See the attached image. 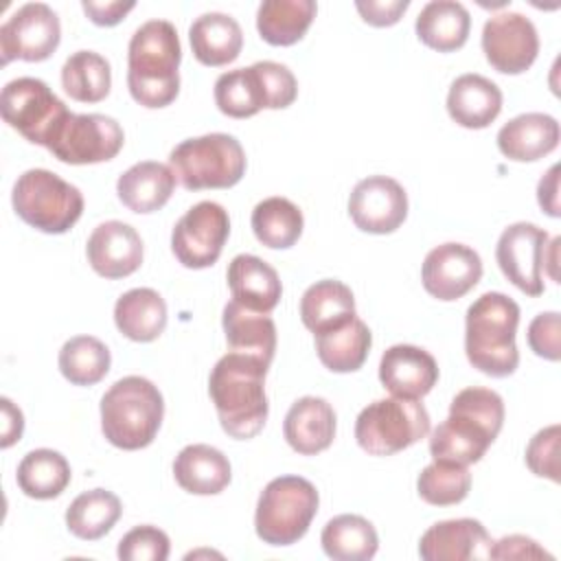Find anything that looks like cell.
Here are the masks:
<instances>
[{
    "instance_id": "obj_1",
    "label": "cell",
    "mask_w": 561,
    "mask_h": 561,
    "mask_svg": "<svg viewBox=\"0 0 561 561\" xmlns=\"http://www.w3.org/2000/svg\"><path fill=\"white\" fill-rule=\"evenodd\" d=\"M502 423L504 401L495 390L465 388L451 399L447 419L432 430L430 454L434 460L469 467L486 454Z\"/></svg>"
},
{
    "instance_id": "obj_2",
    "label": "cell",
    "mask_w": 561,
    "mask_h": 561,
    "mask_svg": "<svg viewBox=\"0 0 561 561\" xmlns=\"http://www.w3.org/2000/svg\"><path fill=\"white\" fill-rule=\"evenodd\" d=\"M267 368L270 364L234 351L219 357L213 366L208 394L228 436L248 440L263 430L270 410L265 394Z\"/></svg>"
},
{
    "instance_id": "obj_3",
    "label": "cell",
    "mask_w": 561,
    "mask_h": 561,
    "mask_svg": "<svg viewBox=\"0 0 561 561\" xmlns=\"http://www.w3.org/2000/svg\"><path fill=\"white\" fill-rule=\"evenodd\" d=\"M182 48L169 20L140 24L127 46V88L136 103L149 110L167 107L180 92Z\"/></svg>"
},
{
    "instance_id": "obj_4",
    "label": "cell",
    "mask_w": 561,
    "mask_h": 561,
    "mask_svg": "<svg viewBox=\"0 0 561 561\" xmlns=\"http://www.w3.org/2000/svg\"><path fill=\"white\" fill-rule=\"evenodd\" d=\"M519 305L502 294L486 291L476 298L465 316V353L473 368L489 377H508L519 364L515 333Z\"/></svg>"
},
{
    "instance_id": "obj_5",
    "label": "cell",
    "mask_w": 561,
    "mask_h": 561,
    "mask_svg": "<svg viewBox=\"0 0 561 561\" xmlns=\"http://www.w3.org/2000/svg\"><path fill=\"white\" fill-rule=\"evenodd\" d=\"M164 416V399L147 377L127 375L101 399L103 436L118 449L134 451L153 443Z\"/></svg>"
},
{
    "instance_id": "obj_6",
    "label": "cell",
    "mask_w": 561,
    "mask_h": 561,
    "mask_svg": "<svg viewBox=\"0 0 561 561\" xmlns=\"http://www.w3.org/2000/svg\"><path fill=\"white\" fill-rule=\"evenodd\" d=\"M169 167L186 191L230 188L245 173V151L234 136L215 131L175 145Z\"/></svg>"
},
{
    "instance_id": "obj_7",
    "label": "cell",
    "mask_w": 561,
    "mask_h": 561,
    "mask_svg": "<svg viewBox=\"0 0 561 561\" xmlns=\"http://www.w3.org/2000/svg\"><path fill=\"white\" fill-rule=\"evenodd\" d=\"M318 504L320 495L307 478H274L259 495L254 530L270 546H291L307 535Z\"/></svg>"
},
{
    "instance_id": "obj_8",
    "label": "cell",
    "mask_w": 561,
    "mask_h": 561,
    "mask_svg": "<svg viewBox=\"0 0 561 561\" xmlns=\"http://www.w3.org/2000/svg\"><path fill=\"white\" fill-rule=\"evenodd\" d=\"M15 215L46 234L68 232L83 213L81 191L48 169L24 171L11 193Z\"/></svg>"
},
{
    "instance_id": "obj_9",
    "label": "cell",
    "mask_w": 561,
    "mask_h": 561,
    "mask_svg": "<svg viewBox=\"0 0 561 561\" xmlns=\"http://www.w3.org/2000/svg\"><path fill=\"white\" fill-rule=\"evenodd\" d=\"M427 434L430 414L419 399H377L355 421V440L370 456H392Z\"/></svg>"
},
{
    "instance_id": "obj_10",
    "label": "cell",
    "mask_w": 561,
    "mask_h": 561,
    "mask_svg": "<svg viewBox=\"0 0 561 561\" xmlns=\"http://www.w3.org/2000/svg\"><path fill=\"white\" fill-rule=\"evenodd\" d=\"M0 114L28 142L48 149L72 112L42 79L18 77L2 88Z\"/></svg>"
},
{
    "instance_id": "obj_11",
    "label": "cell",
    "mask_w": 561,
    "mask_h": 561,
    "mask_svg": "<svg viewBox=\"0 0 561 561\" xmlns=\"http://www.w3.org/2000/svg\"><path fill=\"white\" fill-rule=\"evenodd\" d=\"M230 234V219L221 204L199 202L191 206L173 226L171 252L188 270L210 267Z\"/></svg>"
},
{
    "instance_id": "obj_12",
    "label": "cell",
    "mask_w": 561,
    "mask_h": 561,
    "mask_svg": "<svg viewBox=\"0 0 561 561\" xmlns=\"http://www.w3.org/2000/svg\"><path fill=\"white\" fill-rule=\"evenodd\" d=\"M123 127L105 114H70L48 151L66 164H96L123 149Z\"/></svg>"
},
{
    "instance_id": "obj_13",
    "label": "cell",
    "mask_w": 561,
    "mask_h": 561,
    "mask_svg": "<svg viewBox=\"0 0 561 561\" xmlns=\"http://www.w3.org/2000/svg\"><path fill=\"white\" fill-rule=\"evenodd\" d=\"M61 39V24L57 13L44 2H26L13 11L0 26L2 64L13 59L44 61Z\"/></svg>"
},
{
    "instance_id": "obj_14",
    "label": "cell",
    "mask_w": 561,
    "mask_h": 561,
    "mask_svg": "<svg viewBox=\"0 0 561 561\" xmlns=\"http://www.w3.org/2000/svg\"><path fill=\"white\" fill-rule=\"evenodd\" d=\"M482 50L497 72L522 75L537 59L539 35L524 13L502 11L484 22Z\"/></svg>"
},
{
    "instance_id": "obj_15",
    "label": "cell",
    "mask_w": 561,
    "mask_h": 561,
    "mask_svg": "<svg viewBox=\"0 0 561 561\" xmlns=\"http://www.w3.org/2000/svg\"><path fill=\"white\" fill-rule=\"evenodd\" d=\"M548 232L535 224L517 221L502 230L495 261L502 274L526 296L543 294V252Z\"/></svg>"
},
{
    "instance_id": "obj_16",
    "label": "cell",
    "mask_w": 561,
    "mask_h": 561,
    "mask_svg": "<svg viewBox=\"0 0 561 561\" xmlns=\"http://www.w3.org/2000/svg\"><path fill=\"white\" fill-rule=\"evenodd\" d=\"M348 215L364 232L390 234L408 217V193L394 178L368 175L351 191Z\"/></svg>"
},
{
    "instance_id": "obj_17",
    "label": "cell",
    "mask_w": 561,
    "mask_h": 561,
    "mask_svg": "<svg viewBox=\"0 0 561 561\" xmlns=\"http://www.w3.org/2000/svg\"><path fill=\"white\" fill-rule=\"evenodd\" d=\"M482 278L480 254L465 243H443L427 252L421 280L430 296L438 300H458L471 291Z\"/></svg>"
},
{
    "instance_id": "obj_18",
    "label": "cell",
    "mask_w": 561,
    "mask_h": 561,
    "mask_svg": "<svg viewBox=\"0 0 561 561\" xmlns=\"http://www.w3.org/2000/svg\"><path fill=\"white\" fill-rule=\"evenodd\" d=\"M85 254L90 267L103 278H125L142 263V239L125 221L112 219L99 224L88 243Z\"/></svg>"
},
{
    "instance_id": "obj_19",
    "label": "cell",
    "mask_w": 561,
    "mask_h": 561,
    "mask_svg": "<svg viewBox=\"0 0 561 561\" xmlns=\"http://www.w3.org/2000/svg\"><path fill=\"white\" fill-rule=\"evenodd\" d=\"M491 537L486 528L471 517L445 519L430 526L419 541V554L425 561H469L491 557Z\"/></svg>"
},
{
    "instance_id": "obj_20",
    "label": "cell",
    "mask_w": 561,
    "mask_h": 561,
    "mask_svg": "<svg viewBox=\"0 0 561 561\" xmlns=\"http://www.w3.org/2000/svg\"><path fill=\"white\" fill-rule=\"evenodd\" d=\"M379 381L392 397L421 399L436 386L438 364L425 348L394 344L381 355Z\"/></svg>"
},
{
    "instance_id": "obj_21",
    "label": "cell",
    "mask_w": 561,
    "mask_h": 561,
    "mask_svg": "<svg viewBox=\"0 0 561 561\" xmlns=\"http://www.w3.org/2000/svg\"><path fill=\"white\" fill-rule=\"evenodd\" d=\"M287 445L302 454L316 456L331 447L335 438V412L322 397H300L291 403L283 421Z\"/></svg>"
},
{
    "instance_id": "obj_22",
    "label": "cell",
    "mask_w": 561,
    "mask_h": 561,
    "mask_svg": "<svg viewBox=\"0 0 561 561\" xmlns=\"http://www.w3.org/2000/svg\"><path fill=\"white\" fill-rule=\"evenodd\" d=\"M559 123L543 112H526L502 125L497 131V149L515 162H535L559 145Z\"/></svg>"
},
{
    "instance_id": "obj_23",
    "label": "cell",
    "mask_w": 561,
    "mask_h": 561,
    "mask_svg": "<svg viewBox=\"0 0 561 561\" xmlns=\"http://www.w3.org/2000/svg\"><path fill=\"white\" fill-rule=\"evenodd\" d=\"M447 112L460 127L484 129L502 112V90L482 75H460L449 85Z\"/></svg>"
},
{
    "instance_id": "obj_24",
    "label": "cell",
    "mask_w": 561,
    "mask_h": 561,
    "mask_svg": "<svg viewBox=\"0 0 561 561\" xmlns=\"http://www.w3.org/2000/svg\"><path fill=\"white\" fill-rule=\"evenodd\" d=\"M226 278L232 300L252 311L270 313L280 300L283 285L276 270L254 254H237L228 265Z\"/></svg>"
},
{
    "instance_id": "obj_25",
    "label": "cell",
    "mask_w": 561,
    "mask_h": 561,
    "mask_svg": "<svg viewBox=\"0 0 561 561\" xmlns=\"http://www.w3.org/2000/svg\"><path fill=\"white\" fill-rule=\"evenodd\" d=\"M221 327L230 351L272 364L276 353V324L270 313L252 311L237 300H230L224 307Z\"/></svg>"
},
{
    "instance_id": "obj_26",
    "label": "cell",
    "mask_w": 561,
    "mask_h": 561,
    "mask_svg": "<svg viewBox=\"0 0 561 561\" xmlns=\"http://www.w3.org/2000/svg\"><path fill=\"white\" fill-rule=\"evenodd\" d=\"M175 175L171 167L145 160L134 167H129L116 182V193L123 206H127L131 213L147 215L160 210L173 195L175 188Z\"/></svg>"
},
{
    "instance_id": "obj_27",
    "label": "cell",
    "mask_w": 561,
    "mask_h": 561,
    "mask_svg": "<svg viewBox=\"0 0 561 561\" xmlns=\"http://www.w3.org/2000/svg\"><path fill=\"white\" fill-rule=\"evenodd\" d=\"M188 42L193 55L204 66L232 64L243 48V31L239 22L219 11L202 13L188 26Z\"/></svg>"
},
{
    "instance_id": "obj_28",
    "label": "cell",
    "mask_w": 561,
    "mask_h": 561,
    "mask_svg": "<svg viewBox=\"0 0 561 561\" xmlns=\"http://www.w3.org/2000/svg\"><path fill=\"white\" fill-rule=\"evenodd\" d=\"M175 482L193 495H217L232 478L228 458L210 445H186L173 460Z\"/></svg>"
},
{
    "instance_id": "obj_29",
    "label": "cell",
    "mask_w": 561,
    "mask_h": 561,
    "mask_svg": "<svg viewBox=\"0 0 561 561\" xmlns=\"http://www.w3.org/2000/svg\"><path fill=\"white\" fill-rule=\"evenodd\" d=\"M471 28V15L456 0H432L416 15V37L438 53H451L465 46Z\"/></svg>"
},
{
    "instance_id": "obj_30",
    "label": "cell",
    "mask_w": 561,
    "mask_h": 561,
    "mask_svg": "<svg viewBox=\"0 0 561 561\" xmlns=\"http://www.w3.org/2000/svg\"><path fill=\"white\" fill-rule=\"evenodd\" d=\"M116 329L134 342H153L167 327V302L151 287L125 291L114 305Z\"/></svg>"
},
{
    "instance_id": "obj_31",
    "label": "cell",
    "mask_w": 561,
    "mask_h": 561,
    "mask_svg": "<svg viewBox=\"0 0 561 561\" xmlns=\"http://www.w3.org/2000/svg\"><path fill=\"white\" fill-rule=\"evenodd\" d=\"M355 318V298L342 280L324 278L309 285L300 298V320L316 335Z\"/></svg>"
},
{
    "instance_id": "obj_32",
    "label": "cell",
    "mask_w": 561,
    "mask_h": 561,
    "mask_svg": "<svg viewBox=\"0 0 561 561\" xmlns=\"http://www.w3.org/2000/svg\"><path fill=\"white\" fill-rule=\"evenodd\" d=\"M313 337L318 359L333 373L359 370L373 344L368 324L357 316L340 327L316 333Z\"/></svg>"
},
{
    "instance_id": "obj_33",
    "label": "cell",
    "mask_w": 561,
    "mask_h": 561,
    "mask_svg": "<svg viewBox=\"0 0 561 561\" xmlns=\"http://www.w3.org/2000/svg\"><path fill=\"white\" fill-rule=\"evenodd\" d=\"M313 0H265L256 11V31L272 46L300 42L316 18Z\"/></svg>"
},
{
    "instance_id": "obj_34",
    "label": "cell",
    "mask_w": 561,
    "mask_h": 561,
    "mask_svg": "<svg viewBox=\"0 0 561 561\" xmlns=\"http://www.w3.org/2000/svg\"><path fill=\"white\" fill-rule=\"evenodd\" d=\"M320 543L333 561H368L379 548V537L366 517L346 513L324 524Z\"/></svg>"
},
{
    "instance_id": "obj_35",
    "label": "cell",
    "mask_w": 561,
    "mask_h": 561,
    "mask_svg": "<svg viewBox=\"0 0 561 561\" xmlns=\"http://www.w3.org/2000/svg\"><path fill=\"white\" fill-rule=\"evenodd\" d=\"M15 480L24 495L35 500H53L70 484V465L55 449H33L20 460Z\"/></svg>"
},
{
    "instance_id": "obj_36",
    "label": "cell",
    "mask_w": 561,
    "mask_h": 561,
    "mask_svg": "<svg viewBox=\"0 0 561 561\" xmlns=\"http://www.w3.org/2000/svg\"><path fill=\"white\" fill-rule=\"evenodd\" d=\"M215 103L230 118H250L263 107L267 110V94L256 64L219 75L215 81Z\"/></svg>"
},
{
    "instance_id": "obj_37",
    "label": "cell",
    "mask_w": 561,
    "mask_h": 561,
    "mask_svg": "<svg viewBox=\"0 0 561 561\" xmlns=\"http://www.w3.org/2000/svg\"><path fill=\"white\" fill-rule=\"evenodd\" d=\"M252 232L254 237L272 250L291 248L302 234V210L287 197H265L252 210Z\"/></svg>"
},
{
    "instance_id": "obj_38",
    "label": "cell",
    "mask_w": 561,
    "mask_h": 561,
    "mask_svg": "<svg viewBox=\"0 0 561 561\" xmlns=\"http://www.w3.org/2000/svg\"><path fill=\"white\" fill-rule=\"evenodd\" d=\"M123 513L121 500L107 489H92L77 495L66 511L68 530L83 539L94 541L107 535Z\"/></svg>"
},
{
    "instance_id": "obj_39",
    "label": "cell",
    "mask_w": 561,
    "mask_h": 561,
    "mask_svg": "<svg viewBox=\"0 0 561 561\" xmlns=\"http://www.w3.org/2000/svg\"><path fill=\"white\" fill-rule=\"evenodd\" d=\"M61 85L79 103H99L110 94V61L94 50H77L61 66Z\"/></svg>"
},
{
    "instance_id": "obj_40",
    "label": "cell",
    "mask_w": 561,
    "mask_h": 561,
    "mask_svg": "<svg viewBox=\"0 0 561 561\" xmlns=\"http://www.w3.org/2000/svg\"><path fill=\"white\" fill-rule=\"evenodd\" d=\"M59 370L75 386H94L112 364L110 348L92 335H75L59 351Z\"/></svg>"
},
{
    "instance_id": "obj_41",
    "label": "cell",
    "mask_w": 561,
    "mask_h": 561,
    "mask_svg": "<svg viewBox=\"0 0 561 561\" xmlns=\"http://www.w3.org/2000/svg\"><path fill=\"white\" fill-rule=\"evenodd\" d=\"M471 489V473L465 465L434 460L416 478L421 500L434 506H451L462 502Z\"/></svg>"
},
{
    "instance_id": "obj_42",
    "label": "cell",
    "mask_w": 561,
    "mask_h": 561,
    "mask_svg": "<svg viewBox=\"0 0 561 561\" xmlns=\"http://www.w3.org/2000/svg\"><path fill=\"white\" fill-rule=\"evenodd\" d=\"M171 541L158 526L145 524L125 533L118 541L121 561H164L169 557Z\"/></svg>"
},
{
    "instance_id": "obj_43",
    "label": "cell",
    "mask_w": 561,
    "mask_h": 561,
    "mask_svg": "<svg viewBox=\"0 0 561 561\" xmlns=\"http://www.w3.org/2000/svg\"><path fill=\"white\" fill-rule=\"evenodd\" d=\"M528 469L552 482H559V425H548L539 430L526 447Z\"/></svg>"
},
{
    "instance_id": "obj_44",
    "label": "cell",
    "mask_w": 561,
    "mask_h": 561,
    "mask_svg": "<svg viewBox=\"0 0 561 561\" xmlns=\"http://www.w3.org/2000/svg\"><path fill=\"white\" fill-rule=\"evenodd\" d=\"M256 68L263 77L265 94H267V110H285L296 101L298 81L294 72L278 61H256Z\"/></svg>"
},
{
    "instance_id": "obj_45",
    "label": "cell",
    "mask_w": 561,
    "mask_h": 561,
    "mask_svg": "<svg viewBox=\"0 0 561 561\" xmlns=\"http://www.w3.org/2000/svg\"><path fill=\"white\" fill-rule=\"evenodd\" d=\"M528 346L535 355L557 362L561 357V320L557 311L539 313L528 324Z\"/></svg>"
},
{
    "instance_id": "obj_46",
    "label": "cell",
    "mask_w": 561,
    "mask_h": 561,
    "mask_svg": "<svg viewBox=\"0 0 561 561\" xmlns=\"http://www.w3.org/2000/svg\"><path fill=\"white\" fill-rule=\"evenodd\" d=\"M410 0H357L355 9L359 11L362 20L373 26H392L401 20Z\"/></svg>"
},
{
    "instance_id": "obj_47",
    "label": "cell",
    "mask_w": 561,
    "mask_h": 561,
    "mask_svg": "<svg viewBox=\"0 0 561 561\" xmlns=\"http://www.w3.org/2000/svg\"><path fill=\"white\" fill-rule=\"evenodd\" d=\"M552 559L535 539L524 535H508L491 546V559Z\"/></svg>"
},
{
    "instance_id": "obj_48",
    "label": "cell",
    "mask_w": 561,
    "mask_h": 561,
    "mask_svg": "<svg viewBox=\"0 0 561 561\" xmlns=\"http://www.w3.org/2000/svg\"><path fill=\"white\" fill-rule=\"evenodd\" d=\"M85 15L96 24V26H114L118 24L134 7L136 2L127 0H110V2H94V0H83L81 2Z\"/></svg>"
},
{
    "instance_id": "obj_49",
    "label": "cell",
    "mask_w": 561,
    "mask_h": 561,
    "mask_svg": "<svg viewBox=\"0 0 561 561\" xmlns=\"http://www.w3.org/2000/svg\"><path fill=\"white\" fill-rule=\"evenodd\" d=\"M537 202L546 215L559 217V164H552L537 184Z\"/></svg>"
},
{
    "instance_id": "obj_50",
    "label": "cell",
    "mask_w": 561,
    "mask_h": 561,
    "mask_svg": "<svg viewBox=\"0 0 561 561\" xmlns=\"http://www.w3.org/2000/svg\"><path fill=\"white\" fill-rule=\"evenodd\" d=\"M0 405H2V449L11 447L15 440L22 438V432H24V416H22V410L18 405H13L11 399L2 397L0 399Z\"/></svg>"
},
{
    "instance_id": "obj_51",
    "label": "cell",
    "mask_w": 561,
    "mask_h": 561,
    "mask_svg": "<svg viewBox=\"0 0 561 561\" xmlns=\"http://www.w3.org/2000/svg\"><path fill=\"white\" fill-rule=\"evenodd\" d=\"M559 243H561V237H554L548 245H546V252H543V274L548 270L550 278L557 280V250H559Z\"/></svg>"
}]
</instances>
